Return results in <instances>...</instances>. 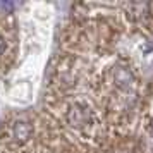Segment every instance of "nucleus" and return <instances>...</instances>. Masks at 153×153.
Instances as JSON below:
<instances>
[{
    "instance_id": "obj_1",
    "label": "nucleus",
    "mask_w": 153,
    "mask_h": 153,
    "mask_svg": "<svg viewBox=\"0 0 153 153\" xmlns=\"http://www.w3.org/2000/svg\"><path fill=\"white\" fill-rule=\"evenodd\" d=\"M93 119V110L83 102H74L65 112V120L72 129H86Z\"/></svg>"
},
{
    "instance_id": "obj_2",
    "label": "nucleus",
    "mask_w": 153,
    "mask_h": 153,
    "mask_svg": "<svg viewBox=\"0 0 153 153\" xmlns=\"http://www.w3.org/2000/svg\"><path fill=\"white\" fill-rule=\"evenodd\" d=\"M33 134V126L26 120H16L9 127V138L14 143H26Z\"/></svg>"
},
{
    "instance_id": "obj_3",
    "label": "nucleus",
    "mask_w": 153,
    "mask_h": 153,
    "mask_svg": "<svg viewBox=\"0 0 153 153\" xmlns=\"http://www.w3.org/2000/svg\"><path fill=\"white\" fill-rule=\"evenodd\" d=\"M114 79H115V84H117L119 88H122V90H129L132 84H134V76H132V72L129 69H126V67L115 69Z\"/></svg>"
},
{
    "instance_id": "obj_4",
    "label": "nucleus",
    "mask_w": 153,
    "mask_h": 153,
    "mask_svg": "<svg viewBox=\"0 0 153 153\" xmlns=\"http://www.w3.org/2000/svg\"><path fill=\"white\" fill-rule=\"evenodd\" d=\"M7 47H9L7 36L4 35V33H0V60L5 57V53H7Z\"/></svg>"
},
{
    "instance_id": "obj_5",
    "label": "nucleus",
    "mask_w": 153,
    "mask_h": 153,
    "mask_svg": "<svg viewBox=\"0 0 153 153\" xmlns=\"http://www.w3.org/2000/svg\"><path fill=\"white\" fill-rule=\"evenodd\" d=\"M150 132H152V136H153V122H152V126H150Z\"/></svg>"
}]
</instances>
